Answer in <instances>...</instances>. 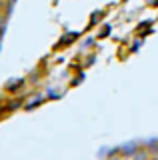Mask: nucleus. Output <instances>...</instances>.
I'll list each match as a JSON object with an SVG mask.
<instances>
[{
	"label": "nucleus",
	"mask_w": 158,
	"mask_h": 160,
	"mask_svg": "<svg viewBox=\"0 0 158 160\" xmlns=\"http://www.w3.org/2000/svg\"><path fill=\"white\" fill-rule=\"evenodd\" d=\"M122 152H124V156H134L138 152V144H130V146L124 144V146H122Z\"/></svg>",
	"instance_id": "f257e3e1"
},
{
	"label": "nucleus",
	"mask_w": 158,
	"mask_h": 160,
	"mask_svg": "<svg viewBox=\"0 0 158 160\" xmlns=\"http://www.w3.org/2000/svg\"><path fill=\"white\" fill-rule=\"evenodd\" d=\"M132 160H148V154H146V150H144V152H136Z\"/></svg>",
	"instance_id": "f03ea898"
},
{
	"label": "nucleus",
	"mask_w": 158,
	"mask_h": 160,
	"mask_svg": "<svg viewBox=\"0 0 158 160\" xmlns=\"http://www.w3.org/2000/svg\"><path fill=\"white\" fill-rule=\"evenodd\" d=\"M156 160H158V158H156Z\"/></svg>",
	"instance_id": "7ed1b4c3"
}]
</instances>
